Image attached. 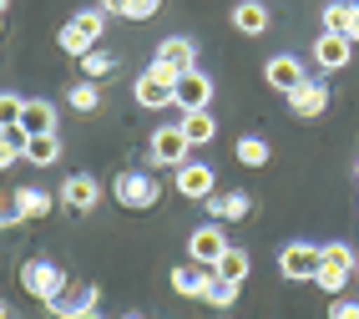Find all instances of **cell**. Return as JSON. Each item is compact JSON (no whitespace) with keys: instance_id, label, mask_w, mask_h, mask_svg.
I'll list each match as a JSON object with an SVG mask.
<instances>
[{"instance_id":"6da1fadb","label":"cell","mask_w":359,"mask_h":319,"mask_svg":"<svg viewBox=\"0 0 359 319\" xmlns=\"http://www.w3.org/2000/svg\"><path fill=\"white\" fill-rule=\"evenodd\" d=\"M319 249H324V259H319L314 289H324L329 299H339V294H344V284L354 279V263H359V254L349 249V243H319Z\"/></svg>"},{"instance_id":"7a4b0ae2","label":"cell","mask_w":359,"mask_h":319,"mask_svg":"<svg viewBox=\"0 0 359 319\" xmlns=\"http://www.w3.org/2000/svg\"><path fill=\"white\" fill-rule=\"evenodd\" d=\"M132 96H137V107H147V112H162V107H177V77L167 66H147L142 77L132 82Z\"/></svg>"},{"instance_id":"3957f363","label":"cell","mask_w":359,"mask_h":319,"mask_svg":"<svg viewBox=\"0 0 359 319\" xmlns=\"http://www.w3.org/2000/svg\"><path fill=\"white\" fill-rule=\"evenodd\" d=\"M111 193H116V203H122V208L147 213V208H157V198H162V183H157L152 173H137V167H127V173H116Z\"/></svg>"},{"instance_id":"277c9868","label":"cell","mask_w":359,"mask_h":319,"mask_svg":"<svg viewBox=\"0 0 359 319\" xmlns=\"http://www.w3.org/2000/svg\"><path fill=\"white\" fill-rule=\"evenodd\" d=\"M20 284H26V294H36L41 304H51V299H61L66 274H61L56 259H26L20 263Z\"/></svg>"},{"instance_id":"5b68a950","label":"cell","mask_w":359,"mask_h":319,"mask_svg":"<svg viewBox=\"0 0 359 319\" xmlns=\"http://www.w3.org/2000/svg\"><path fill=\"white\" fill-rule=\"evenodd\" d=\"M319 259H324L319 243H283V249H278V274L289 284H314Z\"/></svg>"},{"instance_id":"8992f818","label":"cell","mask_w":359,"mask_h":319,"mask_svg":"<svg viewBox=\"0 0 359 319\" xmlns=\"http://www.w3.org/2000/svg\"><path fill=\"white\" fill-rule=\"evenodd\" d=\"M212 96H218V82H212L203 66L177 77V112H203V107H212Z\"/></svg>"},{"instance_id":"52a82bcc","label":"cell","mask_w":359,"mask_h":319,"mask_svg":"<svg viewBox=\"0 0 359 319\" xmlns=\"http://www.w3.org/2000/svg\"><path fill=\"white\" fill-rule=\"evenodd\" d=\"M147 152H152V162H157V167H182V162H187V152H193V142L182 137L177 122H167V127H157V132H152Z\"/></svg>"},{"instance_id":"ba28073f","label":"cell","mask_w":359,"mask_h":319,"mask_svg":"<svg viewBox=\"0 0 359 319\" xmlns=\"http://www.w3.org/2000/svg\"><path fill=\"white\" fill-rule=\"evenodd\" d=\"M223 254H228V233H223V223H203V228L187 233V263L212 268Z\"/></svg>"},{"instance_id":"9c48e42d","label":"cell","mask_w":359,"mask_h":319,"mask_svg":"<svg viewBox=\"0 0 359 319\" xmlns=\"http://www.w3.org/2000/svg\"><path fill=\"white\" fill-rule=\"evenodd\" d=\"M172 173H177V193L187 203H208L212 193H218V178H212L208 162H182V167H172Z\"/></svg>"},{"instance_id":"30bf717a","label":"cell","mask_w":359,"mask_h":319,"mask_svg":"<svg viewBox=\"0 0 359 319\" xmlns=\"http://www.w3.org/2000/svg\"><path fill=\"white\" fill-rule=\"evenodd\" d=\"M152 61L167 66L172 77H182V71H193V66H198V41H187V36H162Z\"/></svg>"},{"instance_id":"8fae6325","label":"cell","mask_w":359,"mask_h":319,"mask_svg":"<svg viewBox=\"0 0 359 319\" xmlns=\"http://www.w3.org/2000/svg\"><path fill=\"white\" fill-rule=\"evenodd\" d=\"M61 203L71 208V213H91L102 203V183L91 178V173H71L66 183H61Z\"/></svg>"},{"instance_id":"7c38bea8","label":"cell","mask_w":359,"mask_h":319,"mask_svg":"<svg viewBox=\"0 0 359 319\" xmlns=\"http://www.w3.org/2000/svg\"><path fill=\"white\" fill-rule=\"evenodd\" d=\"M263 82H269L273 91H299L309 77H304V66H299V56H269V66H263Z\"/></svg>"},{"instance_id":"4fadbf2b","label":"cell","mask_w":359,"mask_h":319,"mask_svg":"<svg viewBox=\"0 0 359 319\" xmlns=\"http://www.w3.org/2000/svg\"><path fill=\"white\" fill-rule=\"evenodd\" d=\"M324 107H329V86H324V82H304L299 91H289V112H294L299 122L324 117Z\"/></svg>"},{"instance_id":"5bb4252c","label":"cell","mask_w":359,"mask_h":319,"mask_svg":"<svg viewBox=\"0 0 359 319\" xmlns=\"http://www.w3.org/2000/svg\"><path fill=\"white\" fill-rule=\"evenodd\" d=\"M324 31L344 36V41H359V0H329L324 6Z\"/></svg>"},{"instance_id":"9a60e30c","label":"cell","mask_w":359,"mask_h":319,"mask_svg":"<svg viewBox=\"0 0 359 319\" xmlns=\"http://www.w3.org/2000/svg\"><path fill=\"white\" fill-rule=\"evenodd\" d=\"M208 213H212V223H243V218L253 213V198L248 193H212L208 198Z\"/></svg>"},{"instance_id":"2e32d148","label":"cell","mask_w":359,"mask_h":319,"mask_svg":"<svg viewBox=\"0 0 359 319\" xmlns=\"http://www.w3.org/2000/svg\"><path fill=\"white\" fill-rule=\"evenodd\" d=\"M20 137H41V132H56V107L46 102V96H31L26 107H20Z\"/></svg>"},{"instance_id":"e0dca14e","label":"cell","mask_w":359,"mask_h":319,"mask_svg":"<svg viewBox=\"0 0 359 319\" xmlns=\"http://www.w3.org/2000/svg\"><path fill=\"white\" fill-rule=\"evenodd\" d=\"M314 61H319L324 71H344V66L354 61V41H344V36L324 31V36L314 41Z\"/></svg>"},{"instance_id":"ac0fdd59","label":"cell","mask_w":359,"mask_h":319,"mask_svg":"<svg viewBox=\"0 0 359 319\" xmlns=\"http://www.w3.org/2000/svg\"><path fill=\"white\" fill-rule=\"evenodd\" d=\"M208 284H212V268H203V263H177L172 268V289L182 299H208Z\"/></svg>"},{"instance_id":"d6986e66","label":"cell","mask_w":359,"mask_h":319,"mask_svg":"<svg viewBox=\"0 0 359 319\" xmlns=\"http://www.w3.org/2000/svg\"><path fill=\"white\" fill-rule=\"evenodd\" d=\"M269 26H273V15H269V6H263V0H238V6H233V31L263 36Z\"/></svg>"},{"instance_id":"ffe728a7","label":"cell","mask_w":359,"mask_h":319,"mask_svg":"<svg viewBox=\"0 0 359 319\" xmlns=\"http://www.w3.org/2000/svg\"><path fill=\"white\" fill-rule=\"evenodd\" d=\"M177 127H182V137L193 142V147H208L212 137H218V117H212L208 107H203V112H182Z\"/></svg>"},{"instance_id":"44dd1931","label":"cell","mask_w":359,"mask_h":319,"mask_svg":"<svg viewBox=\"0 0 359 319\" xmlns=\"http://www.w3.org/2000/svg\"><path fill=\"white\" fill-rule=\"evenodd\" d=\"M26 162H31V167H56V162H61V137H56V132L26 137Z\"/></svg>"},{"instance_id":"7402d4cb","label":"cell","mask_w":359,"mask_h":319,"mask_svg":"<svg viewBox=\"0 0 359 319\" xmlns=\"http://www.w3.org/2000/svg\"><path fill=\"white\" fill-rule=\"evenodd\" d=\"M107 15H122V20H152L162 11V0H97Z\"/></svg>"},{"instance_id":"603a6c76","label":"cell","mask_w":359,"mask_h":319,"mask_svg":"<svg viewBox=\"0 0 359 319\" xmlns=\"http://www.w3.org/2000/svg\"><path fill=\"white\" fill-rule=\"evenodd\" d=\"M15 203H20V218H51L56 213V198L46 188H15Z\"/></svg>"},{"instance_id":"cb8c5ba5","label":"cell","mask_w":359,"mask_h":319,"mask_svg":"<svg viewBox=\"0 0 359 319\" xmlns=\"http://www.w3.org/2000/svg\"><path fill=\"white\" fill-rule=\"evenodd\" d=\"M248 268H253V259H248L243 249H233V243H228V254H223L218 263H212V274L228 279V284H243V279H248Z\"/></svg>"},{"instance_id":"d4e9b609","label":"cell","mask_w":359,"mask_h":319,"mask_svg":"<svg viewBox=\"0 0 359 319\" xmlns=\"http://www.w3.org/2000/svg\"><path fill=\"white\" fill-rule=\"evenodd\" d=\"M56 41H61V51H66V56H76V61H81L86 51H97V41H91V36H86V31L76 26V20H66Z\"/></svg>"},{"instance_id":"484cf974","label":"cell","mask_w":359,"mask_h":319,"mask_svg":"<svg viewBox=\"0 0 359 319\" xmlns=\"http://www.w3.org/2000/svg\"><path fill=\"white\" fill-rule=\"evenodd\" d=\"M66 102H71V112H97L102 107V86L97 82H76L66 91Z\"/></svg>"},{"instance_id":"4316f807","label":"cell","mask_w":359,"mask_h":319,"mask_svg":"<svg viewBox=\"0 0 359 319\" xmlns=\"http://www.w3.org/2000/svg\"><path fill=\"white\" fill-rule=\"evenodd\" d=\"M233 152H238V162H243V167H263V162L273 157L263 137H238V147H233Z\"/></svg>"},{"instance_id":"83f0119b","label":"cell","mask_w":359,"mask_h":319,"mask_svg":"<svg viewBox=\"0 0 359 319\" xmlns=\"http://www.w3.org/2000/svg\"><path fill=\"white\" fill-rule=\"evenodd\" d=\"M107 71H116V56H111V51H102V46H97V51L81 56V77H86V82H102Z\"/></svg>"},{"instance_id":"f1b7e54d","label":"cell","mask_w":359,"mask_h":319,"mask_svg":"<svg viewBox=\"0 0 359 319\" xmlns=\"http://www.w3.org/2000/svg\"><path fill=\"white\" fill-rule=\"evenodd\" d=\"M20 107H26V96L0 91V132H15V127H20Z\"/></svg>"},{"instance_id":"f546056e","label":"cell","mask_w":359,"mask_h":319,"mask_svg":"<svg viewBox=\"0 0 359 319\" xmlns=\"http://www.w3.org/2000/svg\"><path fill=\"white\" fill-rule=\"evenodd\" d=\"M208 304H212V309H233V304H238V284H228V279L212 274V284H208Z\"/></svg>"},{"instance_id":"4dcf8cb0","label":"cell","mask_w":359,"mask_h":319,"mask_svg":"<svg viewBox=\"0 0 359 319\" xmlns=\"http://www.w3.org/2000/svg\"><path fill=\"white\" fill-rule=\"evenodd\" d=\"M76 26H81L91 41H102V36H107V11H102V6H97V11H81V15H76Z\"/></svg>"},{"instance_id":"1f68e13d","label":"cell","mask_w":359,"mask_h":319,"mask_svg":"<svg viewBox=\"0 0 359 319\" xmlns=\"http://www.w3.org/2000/svg\"><path fill=\"white\" fill-rule=\"evenodd\" d=\"M66 319H102V289H86V294H81V304L71 309Z\"/></svg>"},{"instance_id":"d6a6232c","label":"cell","mask_w":359,"mask_h":319,"mask_svg":"<svg viewBox=\"0 0 359 319\" xmlns=\"http://www.w3.org/2000/svg\"><path fill=\"white\" fill-rule=\"evenodd\" d=\"M15 223H26V218H20L15 193H0V228H15Z\"/></svg>"},{"instance_id":"836d02e7","label":"cell","mask_w":359,"mask_h":319,"mask_svg":"<svg viewBox=\"0 0 359 319\" xmlns=\"http://www.w3.org/2000/svg\"><path fill=\"white\" fill-rule=\"evenodd\" d=\"M329 319H359V299H344L339 294V299L329 304Z\"/></svg>"},{"instance_id":"e575fe53","label":"cell","mask_w":359,"mask_h":319,"mask_svg":"<svg viewBox=\"0 0 359 319\" xmlns=\"http://www.w3.org/2000/svg\"><path fill=\"white\" fill-rule=\"evenodd\" d=\"M0 319H20V314H15V304H6V299H0Z\"/></svg>"},{"instance_id":"d590c367","label":"cell","mask_w":359,"mask_h":319,"mask_svg":"<svg viewBox=\"0 0 359 319\" xmlns=\"http://www.w3.org/2000/svg\"><path fill=\"white\" fill-rule=\"evenodd\" d=\"M6 6H11V0H0V15H6Z\"/></svg>"},{"instance_id":"8d00e7d4","label":"cell","mask_w":359,"mask_h":319,"mask_svg":"<svg viewBox=\"0 0 359 319\" xmlns=\"http://www.w3.org/2000/svg\"><path fill=\"white\" fill-rule=\"evenodd\" d=\"M122 319H142V314H122Z\"/></svg>"},{"instance_id":"74e56055","label":"cell","mask_w":359,"mask_h":319,"mask_svg":"<svg viewBox=\"0 0 359 319\" xmlns=\"http://www.w3.org/2000/svg\"><path fill=\"white\" fill-rule=\"evenodd\" d=\"M354 274H359V263H354Z\"/></svg>"},{"instance_id":"f35d334b","label":"cell","mask_w":359,"mask_h":319,"mask_svg":"<svg viewBox=\"0 0 359 319\" xmlns=\"http://www.w3.org/2000/svg\"><path fill=\"white\" fill-rule=\"evenodd\" d=\"M354 173H359V162H354Z\"/></svg>"}]
</instances>
